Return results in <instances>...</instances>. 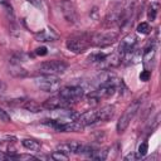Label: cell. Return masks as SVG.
<instances>
[{
    "mask_svg": "<svg viewBox=\"0 0 161 161\" xmlns=\"http://www.w3.org/2000/svg\"><path fill=\"white\" fill-rule=\"evenodd\" d=\"M35 84L38 88H40L44 92H55L60 88V80L57 75H48L42 74L40 77L35 78Z\"/></svg>",
    "mask_w": 161,
    "mask_h": 161,
    "instance_id": "cell-4",
    "label": "cell"
},
{
    "mask_svg": "<svg viewBox=\"0 0 161 161\" xmlns=\"http://www.w3.org/2000/svg\"><path fill=\"white\" fill-rule=\"evenodd\" d=\"M59 94L65 99H68L69 102L74 103L83 97L84 89L80 86H67V87L59 88Z\"/></svg>",
    "mask_w": 161,
    "mask_h": 161,
    "instance_id": "cell-6",
    "label": "cell"
},
{
    "mask_svg": "<svg viewBox=\"0 0 161 161\" xmlns=\"http://www.w3.org/2000/svg\"><path fill=\"white\" fill-rule=\"evenodd\" d=\"M123 19H125L123 10H121V9H113L104 18V26L106 28H112L114 25L121 24L123 21Z\"/></svg>",
    "mask_w": 161,
    "mask_h": 161,
    "instance_id": "cell-8",
    "label": "cell"
},
{
    "mask_svg": "<svg viewBox=\"0 0 161 161\" xmlns=\"http://www.w3.org/2000/svg\"><path fill=\"white\" fill-rule=\"evenodd\" d=\"M68 65L62 60H48L43 62L38 67V72L40 74H48V75H58L63 74L67 70Z\"/></svg>",
    "mask_w": 161,
    "mask_h": 161,
    "instance_id": "cell-2",
    "label": "cell"
},
{
    "mask_svg": "<svg viewBox=\"0 0 161 161\" xmlns=\"http://www.w3.org/2000/svg\"><path fill=\"white\" fill-rule=\"evenodd\" d=\"M70 104H72V102H69L68 99H65L64 97L58 94V96H53V97L48 98L42 104V107L48 109V111H57V109H60V108H68Z\"/></svg>",
    "mask_w": 161,
    "mask_h": 161,
    "instance_id": "cell-7",
    "label": "cell"
},
{
    "mask_svg": "<svg viewBox=\"0 0 161 161\" xmlns=\"http://www.w3.org/2000/svg\"><path fill=\"white\" fill-rule=\"evenodd\" d=\"M97 114H98V121H108L113 117L114 114V106L112 104H107V106H103L101 107L99 109H97Z\"/></svg>",
    "mask_w": 161,
    "mask_h": 161,
    "instance_id": "cell-14",
    "label": "cell"
},
{
    "mask_svg": "<svg viewBox=\"0 0 161 161\" xmlns=\"http://www.w3.org/2000/svg\"><path fill=\"white\" fill-rule=\"evenodd\" d=\"M75 119H77L83 127H86V126H89V125L96 123V122L98 121V114H97V111L89 109V111L82 113L80 116H78Z\"/></svg>",
    "mask_w": 161,
    "mask_h": 161,
    "instance_id": "cell-12",
    "label": "cell"
},
{
    "mask_svg": "<svg viewBox=\"0 0 161 161\" xmlns=\"http://www.w3.org/2000/svg\"><path fill=\"white\" fill-rule=\"evenodd\" d=\"M118 38V34L116 31L108 30V31H99V33H94L93 35L89 36V43L91 45L94 47H108L111 44H113Z\"/></svg>",
    "mask_w": 161,
    "mask_h": 161,
    "instance_id": "cell-3",
    "label": "cell"
},
{
    "mask_svg": "<svg viewBox=\"0 0 161 161\" xmlns=\"http://www.w3.org/2000/svg\"><path fill=\"white\" fill-rule=\"evenodd\" d=\"M147 151H148V145H147V142H142V143H140V146H138L137 156H138V157H143V156L147 153Z\"/></svg>",
    "mask_w": 161,
    "mask_h": 161,
    "instance_id": "cell-21",
    "label": "cell"
},
{
    "mask_svg": "<svg viewBox=\"0 0 161 161\" xmlns=\"http://www.w3.org/2000/svg\"><path fill=\"white\" fill-rule=\"evenodd\" d=\"M137 31L140 34H145L146 35V34H148L151 31V25L148 23H146V21H142V23H140L137 25Z\"/></svg>",
    "mask_w": 161,
    "mask_h": 161,
    "instance_id": "cell-18",
    "label": "cell"
},
{
    "mask_svg": "<svg viewBox=\"0 0 161 161\" xmlns=\"http://www.w3.org/2000/svg\"><path fill=\"white\" fill-rule=\"evenodd\" d=\"M140 107H141V99H136V101L131 102V104H128V107L125 109V112L122 113V116L119 117V119L117 122L116 128H117L118 133H123L127 130L128 125L131 123V121L136 116V113L140 109Z\"/></svg>",
    "mask_w": 161,
    "mask_h": 161,
    "instance_id": "cell-1",
    "label": "cell"
},
{
    "mask_svg": "<svg viewBox=\"0 0 161 161\" xmlns=\"http://www.w3.org/2000/svg\"><path fill=\"white\" fill-rule=\"evenodd\" d=\"M50 157L53 158V160H57V161H67L68 160V155L65 153V152H62V151H55V152H53L52 155H50Z\"/></svg>",
    "mask_w": 161,
    "mask_h": 161,
    "instance_id": "cell-19",
    "label": "cell"
},
{
    "mask_svg": "<svg viewBox=\"0 0 161 161\" xmlns=\"http://www.w3.org/2000/svg\"><path fill=\"white\" fill-rule=\"evenodd\" d=\"M35 54L36 55H45L47 54V48L45 47H40L35 49Z\"/></svg>",
    "mask_w": 161,
    "mask_h": 161,
    "instance_id": "cell-26",
    "label": "cell"
},
{
    "mask_svg": "<svg viewBox=\"0 0 161 161\" xmlns=\"http://www.w3.org/2000/svg\"><path fill=\"white\" fill-rule=\"evenodd\" d=\"M155 55H156V47H155V44L151 43V44H148L145 48L143 55H142V63H143V65H145L146 69H148L150 67H152V63L155 60Z\"/></svg>",
    "mask_w": 161,
    "mask_h": 161,
    "instance_id": "cell-11",
    "label": "cell"
},
{
    "mask_svg": "<svg viewBox=\"0 0 161 161\" xmlns=\"http://www.w3.org/2000/svg\"><path fill=\"white\" fill-rule=\"evenodd\" d=\"M8 158H18V160H35L36 157L31 155H15V156H8Z\"/></svg>",
    "mask_w": 161,
    "mask_h": 161,
    "instance_id": "cell-24",
    "label": "cell"
},
{
    "mask_svg": "<svg viewBox=\"0 0 161 161\" xmlns=\"http://www.w3.org/2000/svg\"><path fill=\"white\" fill-rule=\"evenodd\" d=\"M0 121L1 122H5V123L6 122H10V116L5 111H3L1 108H0Z\"/></svg>",
    "mask_w": 161,
    "mask_h": 161,
    "instance_id": "cell-25",
    "label": "cell"
},
{
    "mask_svg": "<svg viewBox=\"0 0 161 161\" xmlns=\"http://www.w3.org/2000/svg\"><path fill=\"white\" fill-rule=\"evenodd\" d=\"M10 73L14 74V75H16V77H24L26 74L25 70L21 67H19V65H13L11 69H10Z\"/></svg>",
    "mask_w": 161,
    "mask_h": 161,
    "instance_id": "cell-20",
    "label": "cell"
},
{
    "mask_svg": "<svg viewBox=\"0 0 161 161\" xmlns=\"http://www.w3.org/2000/svg\"><path fill=\"white\" fill-rule=\"evenodd\" d=\"M89 45H91L89 38H86V36H73V38L68 39L65 43L67 49L70 50L72 53H75V54L83 53L84 50L88 49Z\"/></svg>",
    "mask_w": 161,
    "mask_h": 161,
    "instance_id": "cell-5",
    "label": "cell"
},
{
    "mask_svg": "<svg viewBox=\"0 0 161 161\" xmlns=\"http://www.w3.org/2000/svg\"><path fill=\"white\" fill-rule=\"evenodd\" d=\"M1 158H8V156H4V155L0 152V160H1Z\"/></svg>",
    "mask_w": 161,
    "mask_h": 161,
    "instance_id": "cell-31",
    "label": "cell"
},
{
    "mask_svg": "<svg viewBox=\"0 0 161 161\" xmlns=\"http://www.w3.org/2000/svg\"><path fill=\"white\" fill-rule=\"evenodd\" d=\"M35 38L39 42H54L58 38V35L54 34L53 30H50V31L49 30H42L40 33H38L35 35Z\"/></svg>",
    "mask_w": 161,
    "mask_h": 161,
    "instance_id": "cell-15",
    "label": "cell"
},
{
    "mask_svg": "<svg viewBox=\"0 0 161 161\" xmlns=\"http://www.w3.org/2000/svg\"><path fill=\"white\" fill-rule=\"evenodd\" d=\"M0 5H4L9 9H11V5H10V1L9 0H0Z\"/></svg>",
    "mask_w": 161,
    "mask_h": 161,
    "instance_id": "cell-29",
    "label": "cell"
},
{
    "mask_svg": "<svg viewBox=\"0 0 161 161\" xmlns=\"http://www.w3.org/2000/svg\"><path fill=\"white\" fill-rule=\"evenodd\" d=\"M136 158H138V156L135 155V153H130V155H127L125 157V160H136Z\"/></svg>",
    "mask_w": 161,
    "mask_h": 161,
    "instance_id": "cell-30",
    "label": "cell"
},
{
    "mask_svg": "<svg viewBox=\"0 0 161 161\" xmlns=\"http://www.w3.org/2000/svg\"><path fill=\"white\" fill-rule=\"evenodd\" d=\"M21 145L26 148V150H30V151H38L40 150V142L34 140V138H24L21 141Z\"/></svg>",
    "mask_w": 161,
    "mask_h": 161,
    "instance_id": "cell-16",
    "label": "cell"
},
{
    "mask_svg": "<svg viewBox=\"0 0 161 161\" xmlns=\"http://www.w3.org/2000/svg\"><path fill=\"white\" fill-rule=\"evenodd\" d=\"M156 14H157V10H156V8H155V5H151L150 6V9H148V13H147V18H148V20H155L156 19Z\"/></svg>",
    "mask_w": 161,
    "mask_h": 161,
    "instance_id": "cell-22",
    "label": "cell"
},
{
    "mask_svg": "<svg viewBox=\"0 0 161 161\" xmlns=\"http://www.w3.org/2000/svg\"><path fill=\"white\" fill-rule=\"evenodd\" d=\"M21 106L26 109V111H29V112H33V113H36V112H39L40 111V108H42V106L39 104V103H36L35 101H33V99H28V101H24L23 103H21Z\"/></svg>",
    "mask_w": 161,
    "mask_h": 161,
    "instance_id": "cell-17",
    "label": "cell"
},
{
    "mask_svg": "<svg viewBox=\"0 0 161 161\" xmlns=\"http://www.w3.org/2000/svg\"><path fill=\"white\" fill-rule=\"evenodd\" d=\"M6 91V84L0 79V94H4Z\"/></svg>",
    "mask_w": 161,
    "mask_h": 161,
    "instance_id": "cell-28",
    "label": "cell"
},
{
    "mask_svg": "<svg viewBox=\"0 0 161 161\" xmlns=\"http://www.w3.org/2000/svg\"><path fill=\"white\" fill-rule=\"evenodd\" d=\"M28 3H30L31 5H34V6H36V8H39V6H42V0H26Z\"/></svg>",
    "mask_w": 161,
    "mask_h": 161,
    "instance_id": "cell-27",
    "label": "cell"
},
{
    "mask_svg": "<svg viewBox=\"0 0 161 161\" xmlns=\"http://www.w3.org/2000/svg\"><path fill=\"white\" fill-rule=\"evenodd\" d=\"M136 43H137V36H136L135 34H128V35H126V36L121 40V43H119L118 53L123 57L126 53H128V52H131L132 49H135Z\"/></svg>",
    "mask_w": 161,
    "mask_h": 161,
    "instance_id": "cell-9",
    "label": "cell"
},
{
    "mask_svg": "<svg viewBox=\"0 0 161 161\" xmlns=\"http://www.w3.org/2000/svg\"><path fill=\"white\" fill-rule=\"evenodd\" d=\"M82 146L83 145L80 142H78V141H70V142L59 145L57 150H59L62 152H65V153H79Z\"/></svg>",
    "mask_w": 161,
    "mask_h": 161,
    "instance_id": "cell-13",
    "label": "cell"
},
{
    "mask_svg": "<svg viewBox=\"0 0 161 161\" xmlns=\"http://www.w3.org/2000/svg\"><path fill=\"white\" fill-rule=\"evenodd\" d=\"M62 13H63L64 18L67 19V21L75 23V20H77V11H75V8H74L72 1H68V0L62 1Z\"/></svg>",
    "mask_w": 161,
    "mask_h": 161,
    "instance_id": "cell-10",
    "label": "cell"
},
{
    "mask_svg": "<svg viewBox=\"0 0 161 161\" xmlns=\"http://www.w3.org/2000/svg\"><path fill=\"white\" fill-rule=\"evenodd\" d=\"M150 78H151V72H150L148 69H145V70H142V72L140 73V80L147 82Z\"/></svg>",
    "mask_w": 161,
    "mask_h": 161,
    "instance_id": "cell-23",
    "label": "cell"
}]
</instances>
